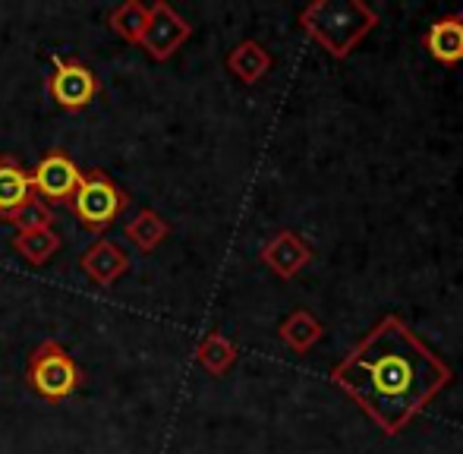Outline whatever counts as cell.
Segmentation results:
<instances>
[{
    "instance_id": "obj_1",
    "label": "cell",
    "mask_w": 463,
    "mask_h": 454,
    "mask_svg": "<svg viewBox=\"0 0 463 454\" xmlns=\"http://www.w3.org/2000/svg\"><path fill=\"white\" fill-rule=\"evenodd\" d=\"M331 382L384 432L397 436L451 382V366L397 316L375 328L331 369Z\"/></svg>"
},
{
    "instance_id": "obj_2",
    "label": "cell",
    "mask_w": 463,
    "mask_h": 454,
    "mask_svg": "<svg viewBox=\"0 0 463 454\" xmlns=\"http://www.w3.org/2000/svg\"><path fill=\"white\" fill-rule=\"evenodd\" d=\"M378 25V13L360 0H316L299 10V29L335 61H344Z\"/></svg>"
},
{
    "instance_id": "obj_3",
    "label": "cell",
    "mask_w": 463,
    "mask_h": 454,
    "mask_svg": "<svg viewBox=\"0 0 463 454\" xmlns=\"http://www.w3.org/2000/svg\"><path fill=\"white\" fill-rule=\"evenodd\" d=\"M67 205L76 222L86 227L89 233H101L123 215L129 199L104 171H89V174H82L80 190L73 193V199H70Z\"/></svg>"
},
{
    "instance_id": "obj_4",
    "label": "cell",
    "mask_w": 463,
    "mask_h": 454,
    "mask_svg": "<svg viewBox=\"0 0 463 454\" xmlns=\"http://www.w3.org/2000/svg\"><path fill=\"white\" fill-rule=\"evenodd\" d=\"M25 382L35 394L44 401H67L70 394L80 388L82 369L61 344L44 341L29 354V366H25Z\"/></svg>"
},
{
    "instance_id": "obj_5",
    "label": "cell",
    "mask_w": 463,
    "mask_h": 454,
    "mask_svg": "<svg viewBox=\"0 0 463 454\" xmlns=\"http://www.w3.org/2000/svg\"><path fill=\"white\" fill-rule=\"evenodd\" d=\"M51 67L54 73L48 76V95L57 108L63 111H82L95 101L98 95V76L86 63L73 61V57L51 54Z\"/></svg>"
},
{
    "instance_id": "obj_6",
    "label": "cell",
    "mask_w": 463,
    "mask_h": 454,
    "mask_svg": "<svg viewBox=\"0 0 463 454\" xmlns=\"http://www.w3.org/2000/svg\"><path fill=\"white\" fill-rule=\"evenodd\" d=\"M189 35H193V25H189L171 4L155 0V4L148 6V23L139 38V48L146 51L152 61L165 63L184 48L189 42Z\"/></svg>"
},
{
    "instance_id": "obj_7",
    "label": "cell",
    "mask_w": 463,
    "mask_h": 454,
    "mask_svg": "<svg viewBox=\"0 0 463 454\" xmlns=\"http://www.w3.org/2000/svg\"><path fill=\"white\" fill-rule=\"evenodd\" d=\"M29 177H32L35 196H42L44 203H48V199H54V203H70L73 193L80 190V184H82L80 165H76L67 152H57V148L38 161Z\"/></svg>"
},
{
    "instance_id": "obj_8",
    "label": "cell",
    "mask_w": 463,
    "mask_h": 454,
    "mask_svg": "<svg viewBox=\"0 0 463 454\" xmlns=\"http://www.w3.org/2000/svg\"><path fill=\"white\" fill-rule=\"evenodd\" d=\"M262 262L275 271L280 281H293V278L312 262V246L306 243L299 233L278 231L275 237L262 246Z\"/></svg>"
},
{
    "instance_id": "obj_9",
    "label": "cell",
    "mask_w": 463,
    "mask_h": 454,
    "mask_svg": "<svg viewBox=\"0 0 463 454\" xmlns=\"http://www.w3.org/2000/svg\"><path fill=\"white\" fill-rule=\"evenodd\" d=\"M82 271H86L89 281H95L98 288H110L117 278L127 275L129 256L114 243V240H95L86 252H82Z\"/></svg>"
},
{
    "instance_id": "obj_10",
    "label": "cell",
    "mask_w": 463,
    "mask_h": 454,
    "mask_svg": "<svg viewBox=\"0 0 463 454\" xmlns=\"http://www.w3.org/2000/svg\"><path fill=\"white\" fill-rule=\"evenodd\" d=\"M426 51L445 67L463 61V13H451V16H441L429 25L426 32Z\"/></svg>"
},
{
    "instance_id": "obj_11",
    "label": "cell",
    "mask_w": 463,
    "mask_h": 454,
    "mask_svg": "<svg viewBox=\"0 0 463 454\" xmlns=\"http://www.w3.org/2000/svg\"><path fill=\"white\" fill-rule=\"evenodd\" d=\"M271 54L259 42H240L237 48L227 54V70L237 76L246 86H256L259 80H265L271 70Z\"/></svg>"
},
{
    "instance_id": "obj_12",
    "label": "cell",
    "mask_w": 463,
    "mask_h": 454,
    "mask_svg": "<svg viewBox=\"0 0 463 454\" xmlns=\"http://www.w3.org/2000/svg\"><path fill=\"white\" fill-rule=\"evenodd\" d=\"M32 196H35V190H32L29 171H23L16 158H0V222L13 209L29 203Z\"/></svg>"
},
{
    "instance_id": "obj_13",
    "label": "cell",
    "mask_w": 463,
    "mask_h": 454,
    "mask_svg": "<svg viewBox=\"0 0 463 454\" xmlns=\"http://www.w3.org/2000/svg\"><path fill=\"white\" fill-rule=\"evenodd\" d=\"M123 233H127V240L136 246V250L155 252V246H161L167 240V233H171V224H167L155 209H142V212H136L133 222L123 227Z\"/></svg>"
},
{
    "instance_id": "obj_14",
    "label": "cell",
    "mask_w": 463,
    "mask_h": 454,
    "mask_svg": "<svg viewBox=\"0 0 463 454\" xmlns=\"http://www.w3.org/2000/svg\"><path fill=\"white\" fill-rule=\"evenodd\" d=\"M195 363H199L205 373L212 375H224L227 369L237 363V344L227 341L221 332H208L205 338L195 347Z\"/></svg>"
},
{
    "instance_id": "obj_15",
    "label": "cell",
    "mask_w": 463,
    "mask_h": 454,
    "mask_svg": "<svg viewBox=\"0 0 463 454\" xmlns=\"http://www.w3.org/2000/svg\"><path fill=\"white\" fill-rule=\"evenodd\" d=\"M13 250H16L29 265H44L57 256V250H61V233H57L54 227L16 233V237H13Z\"/></svg>"
},
{
    "instance_id": "obj_16",
    "label": "cell",
    "mask_w": 463,
    "mask_h": 454,
    "mask_svg": "<svg viewBox=\"0 0 463 454\" xmlns=\"http://www.w3.org/2000/svg\"><path fill=\"white\" fill-rule=\"evenodd\" d=\"M146 23H148V6L139 4V0H127V4L114 6L108 16L110 32L129 44H139L142 32H146Z\"/></svg>"
},
{
    "instance_id": "obj_17",
    "label": "cell",
    "mask_w": 463,
    "mask_h": 454,
    "mask_svg": "<svg viewBox=\"0 0 463 454\" xmlns=\"http://www.w3.org/2000/svg\"><path fill=\"white\" fill-rule=\"evenodd\" d=\"M318 338H322V322H318L312 313H306V309L290 313L284 319V326H280V341H284L290 350H297V354H306Z\"/></svg>"
},
{
    "instance_id": "obj_18",
    "label": "cell",
    "mask_w": 463,
    "mask_h": 454,
    "mask_svg": "<svg viewBox=\"0 0 463 454\" xmlns=\"http://www.w3.org/2000/svg\"><path fill=\"white\" fill-rule=\"evenodd\" d=\"M4 222L10 227H16V233L44 231V227H54V209H51L42 196H32L29 203H23L19 209H13L10 215H4Z\"/></svg>"
}]
</instances>
